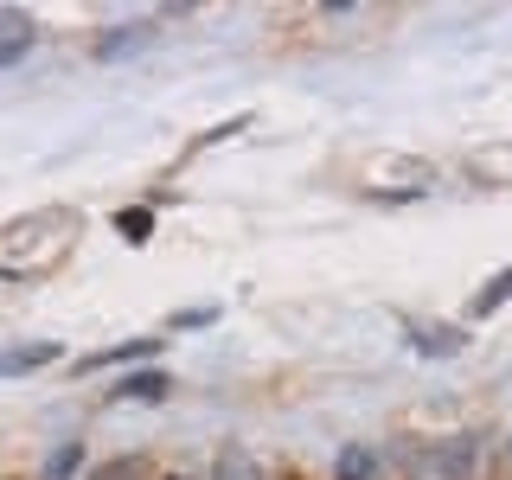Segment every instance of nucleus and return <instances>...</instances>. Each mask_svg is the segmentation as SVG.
I'll return each instance as SVG.
<instances>
[{
  "label": "nucleus",
  "instance_id": "nucleus-1",
  "mask_svg": "<svg viewBox=\"0 0 512 480\" xmlns=\"http://www.w3.org/2000/svg\"><path fill=\"white\" fill-rule=\"evenodd\" d=\"M84 237V218L71 205H39L0 224V282H45L52 269H64V256Z\"/></svg>",
  "mask_w": 512,
  "mask_h": 480
},
{
  "label": "nucleus",
  "instance_id": "nucleus-2",
  "mask_svg": "<svg viewBox=\"0 0 512 480\" xmlns=\"http://www.w3.org/2000/svg\"><path fill=\"white\" fill-rule=\"evenodd\" d=\"M429 186H436V167H429V160H404V154L365 160V192H378V199H423Z\"/></svg>",
  "mask_w": 512,
  "mask_h": 480
},
{
  "label": "nucleus",
  "instance_id": "nucleus-3",
  "mask_svg": "<svg viewBox=\"0 0 512 480\" xmlns=\"http://www.w3.org/2000/svg\"><path fill=\"white\" fill-rule=\"evenodd\" d=\"M64 346L58 340H26V346H0V378H32L45 365H58Z\"/></svg>",
  "mask_w": 512,
  "mask_h": 480
},
{
  "label": "nucleus",
  "instance_id": "nucleus-4",
  "mask_svg": "<svg viewBox=\"0 0 512 480\" xmlns=\"http://www.w3.org/2000/svg\"><path fill=\"white\" fill-rule=\"evenodd\" d=\"M404 340L423 352V359H448V352L468 346V333H461V327H436V320H404Z\"/></svg>",
  "mask_w": 512,
  "mask_h": 480
},
{
  "label": "nucleus",
  "instance_id": "nucleus-5",
  "mask_svg": "<svg viewBox=\"0 0 512 480\" xmlns=\"http://www.w3.org/2000/svg\"><path fill=\"white\" fill-rule=\"evenodd\" d=\"M154 352H160V340H154V333H141V340H122V346H103V352H90V359H77V372H109V365H154Z\"/></svg>",
  "mask_w": 512,
  "mask_h": 480
},
{
  "label": "nucleus",
  "instance_id": "nucleus-6",
  "mask_svg": "<svg viewBox=\"0 0 512 480\" xmlns=\"http://www.w3.org/2000/svg\"><path fill=\"white\" fill-rule=\"evenodd\" d=\"M32 39H39L32 13L26 7H0V64H20L32 52Z\"/></svg>",
  "mask_w": 512,
  "mask_h": 480
},
{
  "label": "nucleus",
  "instance_id": "nucleus-7",
  "mask_svg": "<svg viewBox=\"0 0 512 480\" xmlns=\"http://www.w3.org/2000/svg\"><path fill=\"white\" fill-rule=\"evenodd\" d=\"M148 39H154V20H128V26H109L103 39L90 45V52L103 58V64H116V58H135V52H141Z\"/></svg>",
  "mask_w": 512,
  "mask_h": 480
},
{
  "label": "nucleus",
  "instance_id": "nucleus-8",
  "mask_svg": "<svg viewBox=\"0 0 512 480\" xmlns=\"http://www.w3.org/2000/svg\"><path fill=\"white\" fill-rule=\"evenodd\" d=\"M167 391H173V378L160 372V365H135L128 378H116V397H122V404H160Z\"/></svg>",
  "mask_w": 512,
  "mask_h": 480
},
{
  "label": "nucleus",
  "instance_id": "nucleus-9",
  "mask_svg": "<svg viewBox=\"0 0 512 480\" xmlns=\"http://www.w3.org/2000/svg\"><path fill=\"white\" fill-rule=\"evenodd\" d=\"M429 468H436V480H474L480 455H474V442H468V436H455V442H436Z\"/></svg>",
  "mask_w": 512,
  "mask_h": 480
},
{
  "label": "nucleus",
  "instance_id": "nucleus-10",
  "mask_svg": "<svg viewBox=\"0 0 512 480\" xmlns=\"http://www.w3.org/2000/svg\"><path fill=\"white\" fill-rule=\"evenodd\" d=\"M84 480H154V455H109L84 468Z\"/></svg>",
  "mask_w": 512,
  "mask_h": 480
},
{
  "label": "nucleus",
  "instance_id": "nucleus-11",
  "mask_svg": "<svg viewBox=\"0 0 512 480\" xmlns=\"http://www.w3.org/2000/svg\"><path fill=\"white\" fill-rule=\"evenodd\" d=\"M468 180H480V186H506V180H512V148H480V154L468 160Z\"/></svg>",
  "mask_w": 512,
  "mask_h": 480
},
{
  "label": "nucleus",
  "instance_id": "nucleus-12",
  "mask_svg": "<svg viewBox=\"0 0 512 480\" xmlns=\"http://www.w3.org/2000/svg\"><path fill=\"white\" fill-rule=\"evenodd\" d=\"M39 480H84V442H58L52 455H45Z\"/></svg>",
  "mask_w": 512,
  "mask_h": 480
},
{
  "label": "nucleus",
  "instance_id": "nucleus-13",
  "mask_svg": "<svg viewBox=\"0 0 512 480\" xmlns=\"http://www.w3.org/2000/svg\"><path fill=\"white\" fill-rule=\"evenodd\" d=\"M506 301H512V269H500V276H487V282H480V295H474V320H493V314H500L506 308Z\"/></svg>",
  "mask_w": 512,
  "mask_h": 480
},
{
  "label": "nucleus",
  "instance_id": "nucleus-14",
  "mask_svg": "<svg viewBox=\"0 0 512 480\" xmlns=\"http://www.w3.org/2000/svg\"><path fill=\"white\" fill-rule=\"evenodd\" d=\"M378 468H384L378 448H359V442L340 448V461H333V474H340V480H378Z\"/></svg>",
  "mask_w": 512,
  "mask_h": 480
},
{
  "label": "nucleus",
  "instance_id": "nucleus-15",
  "mask_svg": "<svg viewBox=\"0 0 512 480\" xmlns=\"http://www.w3.org/2000/svg\"><path fill=\"white\" fill-rule=\"evenodd\" d=\"M116 237L148 244V237H154V205H122V212H116Z\"/></svg>",
  "mask_w": 512,
  "mask_h": 480
},
{
  "label": "nucleus",
  "instance_id": "nucleus-16",
  "mask_svg": "<svg viewBox=\"0 0 512 480\" xmlns=\"http://www.w3.org/2000/svg\"><path fill=\"white\" fill-rule=\"evenodd\" d=\"M212 480H263V468H256L250 455H237V448H231V455L212 461Z\"/></svg>",
  "mask_w": 512,
  "mask_h": 480
},
{
  "label": "nucleus",
  "instance_id": "nucleus-17",
  "mask_svg": "<svg viewBox=\"0 0 512 480\" xmlns=\"http://www.w3.org/2000/svg\"><path fill=\"white\" fill-rule=\"evenodd\" d=\"M237 128H250V116H224L218 128H205V135H199V148H218V141H231V135H237Z\"/></svg>",
  "mask_w": 512,
  "mask_h": 480
},
{
  "label": "nucleus",
  "instance_id": "nucleus-18",
  "mask_svg": "<svg viewBox=\"0 0 512 480\" xmlns=\"http://www.w3.org/2000/svg\"><path fill=\"white\" fill-rule=\"evenodd\" d=\"M212 308H180V314H173V327H180V333H192V327H212Z\"/></svg>",
  "mask_w": 512,
  "mask_h": 480
}]
</instances>
